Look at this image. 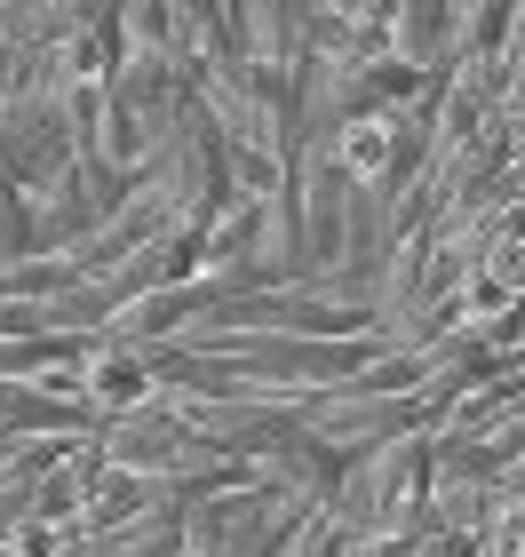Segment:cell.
<instances>
[{
	"instance_id": "6da1fadb",
	"label": "cell",
	"mask_w": 525,
	"mask_h": 557,
	"mask_svg": "<svg viewBox=\"0 0 525 557\" xmlns=\"http://www.w3.org/2000/svg\"><path fill=\"white\" fill-rule=\"evenodd\" d=\"M80 398L96 422H120V414H143L160 398L152 367H143V350L128 343H88V367H80Z\"/></svg>"
},
{
	"instance_id": "7a4b0ae2",
	"label": "cell",
	"mask_w": 525,
	"mask_h": 557,
	"mask_svg": "<svg viewBox=\"0 0 525 557\" xmlns=\"http://www.w3.org/2000/svg\"><path fill=\"white\" fill-rule=\"evenodd\" d=\"M446 40H454V9H390V57L398 64H414V72L438 81Z\"/></svg>"
}]
</instances>
